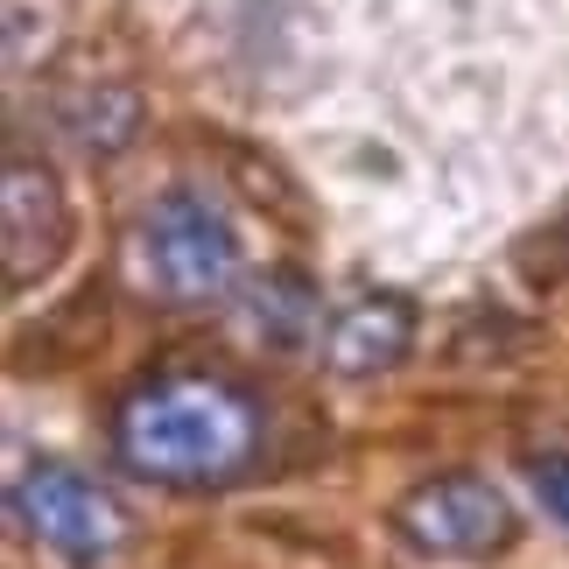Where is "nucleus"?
<instances>
[{
  "label": "nucleus",
  "instance_id": "3",
  "mask_svg": "<svg viewBox=\"0 0 569 569\" xmlns=\"http://www.w3.org/2000/svg\"><path fill=\"white\" fill-rule=\"evenodd\" d=\"M393 535L408 541L415 556H436V562H486V556H507L520 520L507 507V492L478 471H443V478H422L401 507H393Z\"/></svg>",
  "mask_w": 569,
  "mask_h": 569
},
{
  "label": "nucleus",
  "instance_id": "9",
  "mask_svg": "<svg viewBox=\"0 0 569 569\" xmlns=\"http://www.w3.org/2000/svg\"><path fill=\"white\" fill-rule=\"evenodd\" d=\"M535 499L569 528V450H562V457H541V465H535Z\"/></svg>",
  "mask_w": 569,
  "mask_h": 569
},
{
  "label": "nucleus",
  "instance_id": "1",
  "mask_svg": "<svg viewBox=\"0 0 569 569\" xmlns=\"http://www.w3.org/2000/svg\"><path fill=\"white\" fill-rule=\"evenodd\" d=\"M268 443V415L239 380L204 366H169L120 393L113 457L127 478L162 492H218L247 478Z\"/></svg>",
  "mask_w": 569,
  "mask_h": 569
},
{
  "label": "nucleus",
  "instance_id": "7",
  "mask_svg": "<svg viewBox=\"0 0 569 569\" xmlns=\"http://www.w3.org/2000/svg\"><path fill=\"white\" fill-rule=\"evenodd\" d=\"M239 317H247L253 345H268L274 359H296L317 338V281L302 268H260L239 281Z\"/></svg>",
  "mask_w": 569,
  "mask_h": 569
},
{
  "label": "nucleus",
  "instance_id": "5",
  "mask_svg": "<svg viewBox=\"0 0 569 569\" xmlns=\"http://www.w3.org/2000/svg\"><path fill=\"white\" fill-rule=\"evenodd\" d=\"M71 247V197H63L57 169L36 162V156H8L0 169V253H8V281L29 289L63 260Z\"/></svg>",
  "mask_w": 569,
  "mask_h": 569
},
{
  "label": "nucleus",
  "instance_id": "6",
  "mask_svg": "<svg viewBox=\"0 0 569 569\" xmlns=\"http://www.w3.org/2000/svg\"><path fill=\"white\" fill-rule=\"evenodd\" d=\"M415 302L393 296V289H373L359 296L352 310L331 317V331H323V366H331L338 380H373V373H393L408 352H415Z\"/></svg>",
  "mask_w": 569,
  "mask_h": 569
},
{
  "label": "nucleus",
  "instance_id": "4",
  "mask_svg": "<svg viewBox=\"0 0 569 569\" xmlns=\"http://www.w3.org/2000/svg\"><path fill=\"white\" fill-rule=\"evenodd\" d=\"M8 507H14V528L29 541H42L50 556H63V562H106V556L127 549L120 499L106 486H92L84 471H71V465H29L14 478Z\"/></svg>",
  "mask_w": 569,
  "mask_h": 569
},
{
  "label": "nucleus",
  "instance_id": "8",
  "mask_svg": "<svg viewBox=\"0 0 569 569\" xmlns=\"http://www.w3.org/2000/svg\"><path fill=\"white\" fill-rule=\"evenodd\" d=\"M141 113H148V99L134 84H78V92L57 99V127L71 134L78 156H120L141 134Z\"/></svg>",
  "mask_w": 569,
  "mask_h": 569
},
{
  "label": "nucleus",
  "instance_id": "2",
  "mask_svg": "<svg viewBox=\"0 0 569 569\" xmlns=\"http://www.w3.org/2000/svg\"><path fill=\"white\" fill-rule=\"evenodd\" d=\"M141 289L169 310H204L239 289V239L204 190H162L134 226Z\"/></svg>",
  "mask_w": 569,
  "mask_h": 569
}]
</instances>
